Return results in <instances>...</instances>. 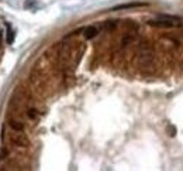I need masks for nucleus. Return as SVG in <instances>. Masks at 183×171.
<instances>
[{
	"mask_svg": "<svg viewBox=\"0 0 183 171\" xmlns=\"http://www.w3.org/2000/svg\"><path fill=\"white\" fill-rule=\"evenodd\" d=\"M96 36H97V28H96V27H87V28L85 30V37L87 40L93 38V37H96Z\"/></svg>",
	"mask_w": 183,
	"mask_h": 171,
	"instance_id": "nucleus-4",
	"label": "nucleus"
},
{
	"mask_svg": "<svg viewBox=\"0 0 183 171\" xmlns=\"http://www.w3.org/2000/svg\"><path fill=\"white\" fill-rule=\"evenodd\" d=\"M2 44H3V37H2V33H0V48H2Z\"/></svg>",
	"mask_w": 183,
	"mask_h": 171,
	"instance_id": "nucleus-8",
	"label": "nucleus"
},
{
	"mask_svg": "<svg viewBox=\"0 0 183 171\" xmlns=\"http://www.w3.org/2000/svg\"><path fill=\"white\" fill-rule=\"evenodd\" d=\"M9 123H10V126H12V129H14V130H17V132H21L23 130V124L20 123L18 120H14V119H10L9 120Z\"/></svg>",
	"mask_w": 183,
	"mask_h": 171,
	"instance_id": "nucleus-5",
	"label": "nucleus"
},
{
	"mask_svg": "<svg viewBox=\"0 0 183 171\" xmlns=\"http://www.w3.org/2000/svg\"><path fill=\"white\" fill-rule=\"evenodd\" d=\"M12 142L14 143L16 146H21V147H24V146L28 144V140H27V137H24L23 134H14L12 137Z\"/></svg>",
	"mask_w": 183,
	"mask_h": 171,
	"instance_id": "nucleus-1",
	"label": "nucleus"
},
{
	"mask_svg": "<svg viewBox=\"0 0 183 171\" xmlns=\"http://www.w3.org/2000/svg\"><path fill=\"white\" fill-rule=\"evenodd\" d=\"M145 6L144 3H127V4H120V6H115L113 10H124V9H134V7H141Z\"/></svg>",
	"mask_w": 183,
	"mask_h": 171,
	"instance_id": "nucleus-2",
	"label": "nucleus"
},
{
	"mask_svg": "<svg viewBox=\"0 0 183 171\" xmlns=\"http://www.w3.org/2000/svg\"><path fill=\"white\" fill-rule=\"evenodd\" d=\"M28 118H31V119L37 118V110H35V109H31V110H28Z\"/></svg>",
	"mask_w": 183,
	"mask_h": 171,
	"instance_id": "nucleus-6",
	"label": "nucleus"
},
{
	"mask_svg": "<svg viewBox=\"0 0 183 171\" xmlns=\"http://www.w3.org/2000/svg\"><path fill=\"white\" fill-rule=\"evenodd\" d=\"M6 27H7L6 41H7V44H13V41H14V31H13V28H12V26H10V24H6Z\"/></svg>",
	"mask_w": 183,
	"mask_h": 171,
	"instance_id": "nucleus-3",
	"label": "nucleus"
},
{
	"mask_svg": "<svg viewBox=\"0 0 183 171\" xmlns=\"http://www.w3.org/2000/svg\"><path fill=\"white\" fill-rule=\"evenodd\" d=\"M104 27H106V28H114V27H115V23H114L113 20H110L109 23L104 24Z\"/></svg>",
	"mask_w": 183,
	"mask_h": 171,
	"instance_id": "nucleus-7",
	"label": "nucleus"
}]
</instances>
